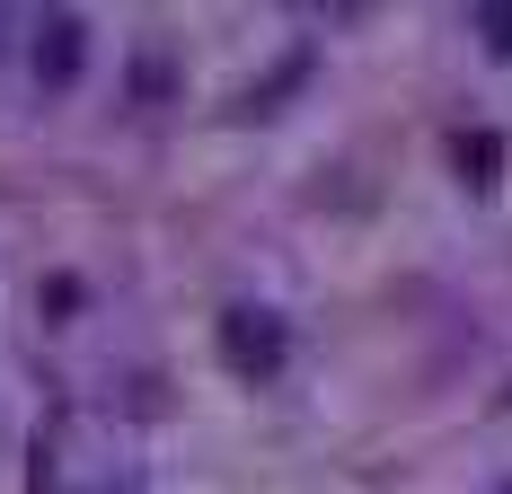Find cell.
Wrapping results in <instances>:
<instances>
[{
	"instance_id": "6da1fadb",
	"label": "cell",
	"mask_w": 512,
	"mask_h": 494,
	"mask_svg": "<svg viewBox=\"0 0 512 494\" xmlns=\"http://www.w3.org/2000/svg\"><path fill=\"white\" fill-rule=\"evenodd\" d=\"M221 362L265 389V380H283V362H292V327H283L274 309H248V300H239V309H221Z\"/></svg>"
},
{
	"instance_id": "7a4b0ae2",
	"label": "cell",
	"mask_w": 512,
	"mask_h": 494,
	"mask_svg": "<svg viewBox=\"0 0 512 494\" xmlns=\"http://www.w3.org/2000/svg\"><path fill=\"white\" fill-rule=\"evenodd\" d=\"M80 71H89V18L80 9H53L45 27H36V80L45 89H71Z\"/></svg>"
},
{
	"instance_id": "3957f363",
	"label": "cell",
	"mask_w": 512,
	"mask_h": 494,
	"mask_svg": "<svg viewBox=\"0 0 512 494\" xmlns=\"http://www.w3.org/2000/svg\"><path fill=\"white\" fill-rule=\"evenodd\" d=\"M451 168H460L468 186H495V168H504V142H495V133H460V142H451Z\"/></svg>"
},
{
	"instance_id": "277c9868",
	"label": "cell",
	"mask_w": 512,
	"mask_h": 494,
	"mask_svg": "<svg viewBox=\"0 0 512 494\" xmlns=\"http://www.w3.org/2000/svg\"><path fill=\"white\" fill-rule=\"evenodd\" d=\"M477 27H486V45L512 53V9H477Z\"/></svg>"
},
{
	"instance_id": "5b68a950",
	"label": "cell",
	"mask_w": 512,
	"mask_h": 494,
	"mask_svg": "<svg viewBox=\"0 0 512 494\" xmlns=\"http://www.w3.org/2000/svg\"><path fill=\"white\" fill-rule=\"evenodd\" d=\"M504 494H512V486H504Z\"/></svg>"
}]
</instances>
